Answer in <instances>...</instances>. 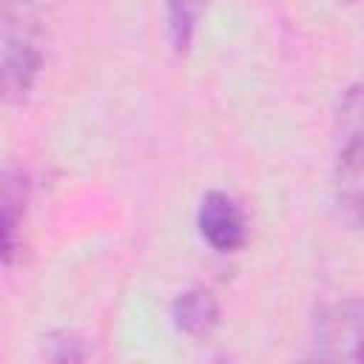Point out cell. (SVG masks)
<instances>
[{
	"instance_id": "cell-4",
	"label": "cell",
	"mask_w": 364,
	"mask_h": 364,
	"mask_svg": "<svg viewBox=\"0 0 364 364\" xmlns=\"http://www.w3.org/2000/svg\"><path fill=\"white\" fill-rule=\"evenodd\" d=\"M333 196L344 222L364 228V136L338 139Z\"/></svg>"
},
{
	"instance_id": "cell-6",
	"label": "cell",
	"mask_w": 364,
	"mask_h": 364,
	"mask_svg": "<svg viewBox=\"0 0 364 364\" xmlns=\"http://www.w3.org/2000/svg\"><path fill=\"white\" fill-rule=\"evenodd\" d=\"M0 210H3V262L11 264L17 253V230L23 225L26 210V176L14 168L3 171V193H0Z\"/></svg>"
},
{
	"instance_id": "cell-1",
	"label": "cell",
	"mask_w": 364,
	"mask_h": 364,
	"mask_svg": "<svg viewBox=\"0 0 364 364\" xmlns=\"http://www.w3.org/2000/svg\"><path fill=\"white\" fill-rule=\"evenodd\" d=\"M3 100L23 102L43 68V31L31 0H3Z\"/></svg>"
},
{
	"instance_id": "cell-5",
	"label": "cell",
	"mask_w": 364,
	"mask_h": 364,
	"mask_svg": "<svg viewBox=\"0 0 364 364\" xmlns=\"http://www.w3.org/2000/svg\"><path fill=\"white\" fill-rule=\"evenodd\" d=\"M171 318H173L176 330H182L185 336L199 338V336H208L219 324V304L208 290L191 287V290H185L173 299Z\"/></svg>"
},
{
	"instance_id": "cell-9",
	"label": "cell",
	"mask_w": 364,
	"mask_h": 364,
	"mask_svg": "<svg viewBox=\"0 0 364 364\" xmlns=\"http://www.w3.org/2000/svg\"><path fill=\"white\" fill-rule=\"evenodd\" d=\"M347 3H353V0H347Z\"/></svg>"
},
{
	"instance_id": "cell-2",
	"label": "cell",
	"mask_w": 364,
	"mask_h": 364,
	"mask_svg": "<svg viewBox=\"0 0 364 364\" xmlns=\"http://www.w3.org/2000/svg\"><path fill=\"white\" fill-rule=\"evenodd\" d=\"M316 355L336 361H364V296L324 307L313 330Z\"/></svg>"
},
{
	"instance_id": "cell-3",
	"label": "cell",
	"mask_w": 364,
	"mask_h": 364,
	"mask_svg": "<svg viewBox=\"0 0 364 364\" xmlns=\"http://www.w3.org/2000/svg\"><path fill=\"white\" fill-rule=\"evenodd\" d=\"M196 225L202 239L219 253H233L247 239V219L242 205L222 191H210L202 196Z\"/></svg>"
},
{
	"instance_id": "cell-7",
	"label": "cell",
	"mask_w": 364,
	"mask_h": 364,
	"mask_svg": "<svg viewBox=\"0 0 364 364\" xmlns=\"http://www.w3.org/2000/svg\"><path fill=\"white\" fill-rule=\"evenodd\" d=\"M208 0H168V28L176 51H185L193 40L196 23Z\"/></svg>"
},
{
	"instance_id": "cell-8",
	"label": "cell",
	"mask_w": 364,
	"mask_h": 364,
	"mask_svg": "<svg viewBox=\"0 0 364 364\" xmlns=\"http://www.w3.org/2000/svg\"><path fill=\"white\" fill-rule=\"evenodd\" d=\"M336 136L338 139L364 136V80L347 88V94L341 97L338 117H336Z\"/></svg>"
}]
</instances>
